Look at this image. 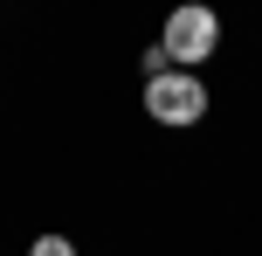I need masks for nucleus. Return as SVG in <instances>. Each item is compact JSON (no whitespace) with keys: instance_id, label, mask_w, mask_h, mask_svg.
I'll use <instances>...</instances> for the list:
<instances>
[{"instance_id":"1","label":"nucleus","mask_w":262,"mask_h":256,"mask_svg":"<svg viewBox=\"0 0 262 256\" xmlns=\"http://www.w3.org/2000/svg\"><path fill=\"white\" fill-rule=\"evenodd\" d=\"M159 49H166V63H172V69L200 76V69L214 63V49H221V14L200 7V0L172 7V14H166V28H159Z\"/></svg>"},{"instance_id":"2","label":"nucleus","mask_w":262,"mask_h":256,"mask_svg":"<svg viewBox=\"0 0 262 256\" xmlns=\"http://www.w3.org/2000/svg\"><path fill=\"white\" fill-rule=\"evenodd\" d=\"M207 76H186V69H166V76L145 83V118L166 125V132H186V125L207 118Z\"/></svg>"},{"instance_id":"3","label":"nucleus","mask_w":262,"mask_h":256,"mask_svg":"<svg viewBox=\"0 0 262 256\" xmlns=\"http://www.w3.org/2000/svg\"><path fill=\"white\" fill-rule=\"evenodd\" d=\"M28 256H76V243H69V235H35Z\"/></svg>"}]
</instances>
